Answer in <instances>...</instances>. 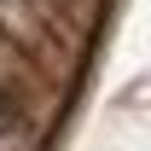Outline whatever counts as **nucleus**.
Here are the masks:
<instances>
[{"label":"nucleus","instance_id":"f257e3e1","mask_svg":"<svg viewBox=\"0 0 151 151\" xmlns=\"http://www.w3.org/2000/svg\"><path fill=\"white\" fill-rule=\"evenodd\" d=\"M0 23L6 29H29L35 23V0H0Z\"/></svg>","mask_w":151,"mask_h":151}]
</instances>
